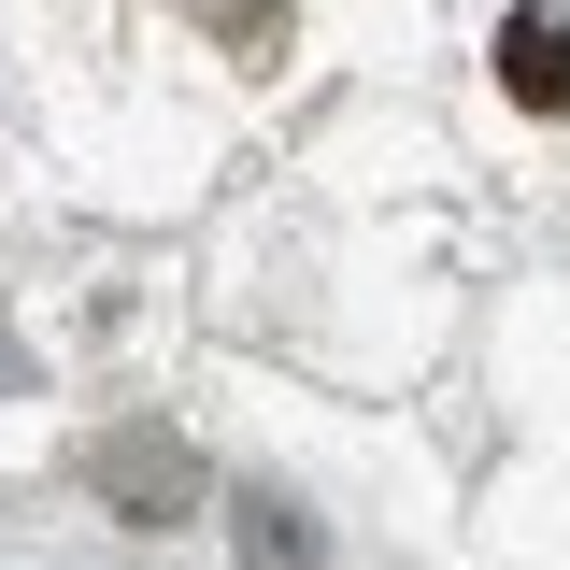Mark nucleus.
I'll return each instance as SVG.
<instances>
[{"instance_id":"obj_1","label":"nucleus","mask_w":570,"mask_h":570,"mask_svg":"<svg viewBox=\"0 0 570 570\" xmlns=\"http://www.w3.org/2000/svg\"><path fill=\"white\" fill-rule=\"evenodd\" d=\"M86 485L115 499V513H129V528H171V513H186V499H200V456H186V442H171V428H115V442H100V456H86Z\"/></svg>"},{"instance_id":"obj_2","label":"nucleus","mask_w":570,"mask_h":570,"mask_svg":"<svg viewBox=\"0 0 570 570\" xmlns=\"http://www.w3.org/2000/svg\"><path fill=\"white\" fill-rule=\"evenodd\" d=\"M499 86H513L528 115H570V14L557 0H528V14L499 29Z\"/></svg>"},{"instance_id":"obj_3","label":"nucleus","mask_w":570,"mask_h":570,"mask_svg":"<svg viewBox=\"0 0 570 570\" xmlns=\"http://www.w3.org/2000/svg\"><path fill=\"white\" fill-rule=\"evenodd\" d=\"M243 570H314V528L285 499H243Z\"/></svg>"},{"instance_id":"obj_4","label":"nucleus","mask_w":570,"mask_h":570,"mask_svg":"<svg viewBox=\"0 0 570 570\" xmlns=\"http://www.w3.org/2000/svg\"><path fill=\"white\" fill-rule=\"evenodd\" d=\"M186 14H200V29H214V43H257V29H272V14H285V0H186Z\"/></svg>"}]
</instances>
